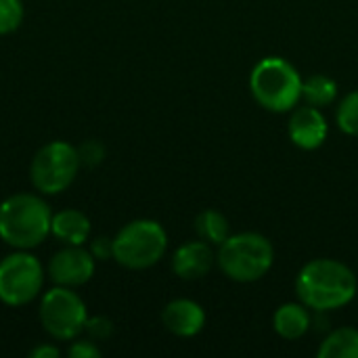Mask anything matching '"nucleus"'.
I'll list each match as a JSON object with an SVG mask.
<instances>
[{
    "label": "nucleus",
    "instance_id": "nucleus-9",
    "mask_svg": "<svg viewBox=\"0 0 358 358\" xmlns=\"http://www.w3.org/2000/svg\"><path fill=\"white\" fill-rule=\"evenodd\" d=\"M48 275L57 285L63 287L84 285L94 275V256L82 245H67L52 256Z\"/></svg>",
    "mask_w": 358,
    "mask_h": 358
},
{
    "label": "nucleus",
    "instance_id": "nucleus-20",
    "mask_svg": "<svg viewBox=\"0 0 358 358\" xmlns=\"http://www.w3.org/2000/svg\"><path fill=\"white\" fill-rule=\"evenodd\" d=\"M84 331L90 336V340L101 342V340H107L113 334V325H111V321L107 317H92V319L86 321Z\"/></svg>",
    "mask_w": 358,
    "mask_h": 358
},
{
    "label": "nucleus",
    "instance_id": "nucleus-1",
    "mask_svg": "<svg viewBox=\"0 0 358 358\" xmlns=\"http://www.w3.org/2000/svg\"><path fill=\"white\" fill-rule=\"evenodd\" d=\"M296 292L306 308L325 313L346 306L358 294L355 273L329 258H319L308 262L296 281Z\"/></svg>",
    "mask_w": 358,
    "mask_h": 358
},
{
    "label": "nucleus",
    "instance_id": "nucleus-2",
    "mask_svg": "<svg viewBox=\"0 0 358 358\" xmlns=\"http://www.w3.org/2000/svg\"><path fill=\"white\" fill-rule=\"evenodd\" d=\"M52 224L46 201L31 193H17L0 203V239L17 250L40 245Z\"/></svg>",
    "mask_w": 358,
    "mask_h": 358
},
{
    "label": "nucleus",
    "instance_id": "nucleus-3",
    "mask_svg": "<svg viewBox=\"0 0 358 358\" xmlns=\"http://www.w3.org/2000/svg\"><path fill=\"white\" fill-rule=\"evenodd\" d=\"M275 260V250L264 235L258 233H241L229 235L218 245L216 262L220 271L239 283H252L262 279Z\"/></svg>",
    "mask_w": 358,
    "mask_h": 358
},
{
    "label": "nucleus",
    "instance_id": "nucleus-17",
    "mask_svg": "<svg viewBox=\"0 0 358 358\" xmlns=\"http://www.w3.org/2000/svg\"><path fill=\"white\" fill-rule=\"evenodd\" d=\"M336 94H338V84L331 78L323 76V73L310 76L306 82H302V96L313 107L321 109V107L334 103Z\"/></svg>",
    "mask_w": 358,
    "mask_h": 358
},
{
    "label": "nucleus",
    "instance_id": "nucleus-8",
    "mask_svg": "<svg viewBox=\"0 0 358 358\" xmlns=\"http://www.w3.org/2000/svg\"><path fill=\"white\" fill-rule=\"evenodd\" d=\"M44 285V268L38 258L15 252L0 262V302L6 306H25L38 298Z\"/></svg>",
    "mask_w": 358,
    "mask_h": 358
},
{
    "label": "nucleus",
    "instance_id": "nucleus-18",
    "mask_svg": "<svg viewBox=\"0 0 358 358\" xmlns=\"http://www.w3.org/2000/svg\"><path fill=\"white\" fill-rule=\"evenodd\" d=\"M338 126L342 132L358 136V90H352L346 94L338 107Z\"/></svg>",
    "mask_w": 358,
    "mask_h": 358
},
{
    "label": "nucleus",
    "instance_id": "nucleus-5",
    "mask_svg": "<svg viewBox=\"0 0 358 358\" xmlns=\"http://www.w3.org/2000/svg\"><path fill=\"white\" fill-rule=\"evenodd\" d=\"M168 248V235L155 220H134L113 239V258L132 271L157 264Z\"/></svg>",
    "mask_w": 358,
    "mask_h": 358
},
{
    "label": "nucleus",
    "instance_id": "nucleus-10",
    "mask_svg": "<svg viewBox=\"0 0 358 358\" xmlns=\"http://www.w3.org/2000/svg\"><path fill=\"white\" fill-rule=\"evenodd\" d=\"M289 136L294 145H298L300 149L310 151L321 147L327 136V122L319 111V107L306 105L296 109L289 120Z\"/></svg>",
    "mask_w": 358,
    "mask_h": 358
},
{
    "label": "nucleus",
    "instance_id": "nucleus-19",
    "mask_svg": "<svg viewBox=\"0 0 358 358\" xmlns=\"http://www.w3.org/2000/svg\"><path fill=\"white\" fill-rule=\"evenodd\" d=\"M23 21L21 0H0V36L15 31Z\"/></svg>",
    "mask_w": 358,
    "mask_h": 358
},
{
    "label": "nucleus",
    "instance_id": "nucleus-7",
    "mask_svg": "<svg viewBox=\"0 0 358 358\" xmlns=\"http://www.w3.org/2000/svg\"><path fill=\"white\" fill-rule=\"evenodd\" d=\"M40 321L44 331L55 340H76L88 321L86 304L76 292H71V287L57 285L42 298Z\"/></svg>",
    "mask_w": 358,
    "mask_h": 358
},
{
    "label": "nucleus",
    "instance_id": "nucleus-15",
    "mask_svg": "<svg viewBox=\"0 0 358 358\" xmlns=\"http://www.w3.org/2000/svg\"><path fill=\"white\" fill-rule=\"evenodd\" d=\"M321 358H358V329L342 327L329 334L319 348Z\"/></svg>",
    "mask_w": 358,
    "mask_h": 358
},
{
    "label": "nucleus",
    "instance_id": "nucleus-21",
    "mask_svg": "<svg viewBox=\"0 0 358 358\" xmlns=\"http://www.w3.org/2000/svg\"><path fill=\"white\" fill-rule=\"evenodd\" d=\"M78 155H80V162L86 164V166H96L103 162L105 157V149L99 141H86L80 149H78Z\"/></svg>",
    "mask_w": 358,
    "mask_h": 358
},
{
    "label": "nucleus",
    "instance_id": "nucleus-16",
    "mask_svg": "<svg viewBox=\"0 0 358 358\" xmlns=\"http://www.w3.org/2000/svg\"><path fill=\"white\" fill-rule=\"evenodd\" d=\"M195 231L201 241L210 245H220L229 237V220L216 210H206L197 216Z\"/></svg>",
    "mask_w": 358,
    "mask_h": 358
},
{
    "label": "nucleus",
    "instance_id": "nucleus-4",
    "mask_svg": "<svg viewBox=\"0 0 358 358\" xmlns=\"http://www.w3.org/2000/svg\"><path fill=\"white\" fill-rule=\"evenodd\" d=\"M250 88L254 99L264 109L283 113L296 107L300 101L302 78L292 63L279 57H266L254 67L250 76Z\"/></svg>",
    "mask_w": 358,
    "mask_h": 358
},
{
    "label": "nucleus",
    "instance_id": "nucleus-14",
    "mask_svg": "<svg viewBox=\"0 0 358 358\" xmlns=\"http://www.w3.org/2000/svg\"><path fill=\"white\" fill-rule=\"evenodd\" d=\"M273 327L285 340H300L310 329V315L304 304H283L273 317Z\"/></svg>",
    "mask_w": 358,
    "mask_h": 358
},
{
    "label": "nucleus",
    "instance_id": "nucleus-24",
    "mask_svg": "<svg viewBox=\"0 0 358 358\" xmlns=\"http://www.w3.org/2000/svg\"><path fill=\"white\" fill-rule=\"evenodd\" d=\"M29 357L34 358H57L59 357V350L57 348H52V346H38V348H34L31 352H29Z\"/></svg>",
    "mask_w": 358,
    "mask_h": 358
},
{
    "label": "nucleus",
    "instance_id": "nucleus-6",
    "mask_svg": "<svg viewBox=\"0 0 358 358\" xmlns=\"http://www.w3.org/2000/svg\"><path fill=\"white\" fill-rule=\"evenodd\" d=\"M80 164L82 162L73 145L65 141L48 143L31 159L29 166L31 185L44 195H57L76 180Z\"/></svg>",
    "mask_w": 358,
    "mask_h": 358
},
{
    "label": "nucleus",
    "instance_id": "nucleus-23",
    "mask_svg": "<svg viewBox=\"0 0 358 358\" xmlns=\"http://www.w3.org/2000/svg\"><path fill=\"white\" fill-rule=\"evenodd\" d=\"M69 357L71 358H99L101 350L99 346H94V342H73V346L69 348Z\"/></svg>",
    "mask_w": 358,
    "mask_h": 358
},
{
    "label": "nucleus",
    "instance_id": "nucleus-11",
    "mask_svg": "<svg viewBox=\"0 0 358 358\" xmlns=\"http://www.w3.org/2000/svg\"><path fill=\"white\" fill-rule=\"evenodd\" d=\"M162 321L170 334L178 338H193L203 329L206 313L193 300H174L164 308Z\"/></svg>",
    "mask_w": 358,
    "mask_h": 358
},
{
    "label": "nucleus",
    "instance_id": "nucleus-12",
    "mask_svg": "<svg viewBox=\"0 0 358 358\" xmlns=\"http://www.w3.org/2000/svg\"><path fill=\"white\" fill-rule=\"evenodd\" d=\"M214 264V252L206 241H189L180 245L172 258V268L180 279H201Z\"/></svg>",
    "mask_w": 358,
    "mask_h": 358
},
{
    "label": "nucleus",
    "instance_id": "nucleus-22",
    "mask_svg": "<svg viewBox=\"0 0 358 358\" xmlns=\"http://www.w3.org/2000/svg\"><path fill=\"white\" fill-rule=\"evenodd\" d=\"M90 254L94 256V260H109L113 258V239L107 237H96L90 245Z\"/></svg>",
    "mask_w": 358,
    "mask_h": 358
},
{
    "label": "nucleus",
    "instance_id": "nucleus-13",
    "mask_svg": "<svg viewBox=\"0 0 358 358\" xmlns=\"http://www.w3.org/2000/svg\"><path fill=\"white\" fill-rule=\"evenodd\" d=\"M50 233L65 245H82L90 237V220L80 210H63L52 216Z\"/></svg>",
    "mask_w": 358,
    "mask_h": 358
}]
</instances>
